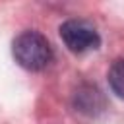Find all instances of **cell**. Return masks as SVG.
<instances>
[{
  "label": "cell",
  "mask_w": 124,
  "mask_h": 124,
  "mask_svg": "<svg viewBox=\"0 0 124 124\" xmlns=\"http://www.w3.org/2000/svg\"><path fill=\"white\" fill-rule=\"evenodd\" d=\"M12 52L16 62L31 72L45 70L52 62V46L50 43L37 31H23L14 39Z\"/></svg>",
  "instance_id": "1"
},
{
  "label": "cell",
  "mask_w": 124,
  "mask_h": 124,
  "mask_svg": "<svg viewBox=\"0 0 124 124\" xmlns=\"http://www.w3.org/2000/svg\"><path fill=\"white\" fill-rule=\"evenodd\" d=\"M60 37H62L64 45L72 52H78V54L87 52V50H95L101 45V37H99L97 29L81 19L64 21L60 25Z\"/></svg>",
  "instance_id": "2"
},
{
  "label": "cell",
  "mask_w": 124,
  "mask_h": 124,
  "mask_svg": "<svg viewBox=\"0 0 124 124\" xmlns=\"http://www.w3.org/2000/svg\"><path fill=\"white\" fill-rule=\"evenodd\" d=\"M74 105L79 112L83 114H89V116H95L97 112L103 110L105 107V99L101 95V91L93 85H81L76 95H74Z\"/></svg>",
  "instance_id": "3"
},
{
  "label": "cell",
  "mask_w": 124,
  "mask_h": 124,
  "mask_svg": "<svg viewBox=\"0 0 124 124\" xmlns=\"http://www.w3.org/2000/svg\"><path fill=\"white\" fill-rule=\"evenodd\" d=\"M108 85L112 93L120 99H124V58L116 60L108 70Z\"/></svg>",
  "instance_id": "4"
}]
</instances>
